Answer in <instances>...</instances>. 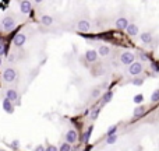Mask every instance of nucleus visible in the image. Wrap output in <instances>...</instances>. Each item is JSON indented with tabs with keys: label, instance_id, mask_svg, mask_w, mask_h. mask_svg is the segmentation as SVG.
<instances>
[{
	"label": "nucleus",
	"instance_id": "24",
	"mask_svg": "<svg viewBox=\"0 0 159 151\" xmlns=\"http://www.w3.org/2000/svg\"><path fill=\"white\" fill-rule=\"evenodd\" d=\"M142 99H144V96L141 95V94H138V95L134 96V102H136V104H140V102H142Z\"/></svg>",
	"mask_w": 159,
	"mask_h": 151
},
{
	"label": "nucleus",
	"instance_id": "22",
	"mask_svg": "<svg viewBox=\"0 0 159 151\" xmlns=\"http://www.w3.org/2000/svg\"><path fill=\"white\" fill-rule=\"evenodd\" d=\"M116 130H117V126H110L109 130H108V136H113V134H116Z\"/></svg>",
	"mask_w": 159,
	"mask_h": 151
},
{
	"label": "nucleus",
	"instance_id": "5",
	"mask_svg": "<svg viewBox=\"0 0 159 151\" xmlns=\"http://www.w3.org/2000/svg\"><path fill=\"white\" fill-rule=\"evenodd\" d=\"M77 29L81 32L91 31V24H89V21H86V20H81V21H78V24H77Z\"/></svg>",
	"mask_w": 159,
	"mask_h": 151
},
{
	"label": "nucleus",
	"instance_id": "17",
	"mask_svg": "<svg viewBox=\"0 0 159 151\" xmlns=\"http://www.w3.org/2000/svg\"><path fill=\"white\" fill-rule=\"evenodd\" d=\"M112 96H113L112 92H106V94H103V96H102V104H108V102H110Z\"/></svg>",
	"mask_w": 159,
	"mask_h": 151
},
{
	"label": "nucleus",
	"instance_id": "30",
	"mask_svg": "<svg viewBox=\"0 0 159 151\" xmlns=\"http://www.w3.org/2000/svg\"><path fill=\"white\" fill-rule=\"evenodd\" d=\"M11 146H13V148H18V146H20V144H18V141L15 140V141H14L13 144H11Z\"/></svg>",
	"mask_w": 159,
	"mask_h": 151
},
{
	"label": "nucleus",
	"instance_id": "31",
	"mask_svg": "<svg viewBox=\"0 0 159 151\" xmlns=\"http://www.w3.org/2000/svg\"><path fill=\"white\" fill-rule=\"evenodd\" d=\"M0 64H1V57H0Z\"/></svg>",
	"mask_w": 159,
	"mask_h": 151
},
{
	"label": "nucleus",
	"instance_id": "19",
	"mask_svg": "<svg viewBox=\"0 0 159 151\" xmlns=\"http://www.w3.org/2000/svg\"><path fill=\"white\" fill-rule=\"evenodd\" d=\"M151 101H152V102H158V101H159V90H155V91L152 92Z\"/></svg>",
	"mask_w": 159,
	"mask_h": 151
},
{
	"label": "nucleus",
	"instance_id": "10",
	"mask_svg": "<svg viewBox=\"0 0 159 151\" xmlns=\"http://www.w3.org/2000/svg\"><path fill=\"white\" fill-rule=\"evenodd\" d=\"M85 59L89 62V63H92V62H95L96 59H98V53H96V50L94 49H89L85 52Z\"/></svg>",
	"mask_w": 159,
	"mask_h": 151
},
{
	"label": "nucleus",
	"instance_id": "28",
	"mask_svg": "<svg viewBox=\"0 0 159 151\" xmlns=\"http://www.w3.org/2000/svg\"><path fill=\"white\" fill-rule=\"evenodd\" d=\"M4 50H6L4 45H3V43H0V56H1V55H4V53H6Z\"/></svg>",
	"mask_w": 159,
	"mask_h": 151
},
{
	"label": "nucleus",
	"instance_id": "21",
	"mask_svg": "<svg viewBox=\"0 0 159 151\" xmlns=\"http://www.w3.org/2000/svg\"><path fill=\"white\" fill-rule=\"evenodd\" d=\"M116 141H117V136H116V134H113V136H108V140H106L108 144H114Z\"/></svg>",
	"mask_w": 159,
	"mask_h": 151
},
{
	"label": "nucleus",
	"instance_id": "15",
	"mask_svg": "<svg viewBox=\"0 0 159 151\" xmlns=\"http://www.w3.org/2000/svg\"><path fill=\"white\" fill-rule=\"evenodd\" d=\"M141 41L144 42V43H149L152 41V34L151 32H142L141 34Z\"/></svg>",
	"mask_w": 159,
	"mask_h": 151
},
{
	"label": "nucleus",
	"instance_id": "13",
	"mask_svg": "<svg viewBox=\"0 0 159 151\" xmlns=\"http://www.w3.org/2000/svg\"><path fill=\"white\" fill-rule=\"evenodd\" d=\"M98 55H100L102 57H106V56H109L110 55V48L109 46H106V45H102L99 46V49H98V52H96Z\"/></svg>",
	"mask_w": 159,
	"mask_h": 151
},
{
	"label": "nucleus",
	"instance_id": "20",
	"mask_svg": "<svg viewBox=\"0 0 159 151\" xmlns=\"http://www.w3.org/2000/svg\"><path fill=\"white\" fill-rule=\"evenodd\" d=\"M57 151H71V146H70V144H67V143H63Z\"/></svg>",
	"mask_w": 159,
	"mask_h": 151
},
{
	"label": "nucleus",
	"instance_id": "29",
	"mask_svg": "<svg viewBox=\"0 0 159 151\" xmlns=\"http://www.w3.org/2000/svg\"><path fill=\"white\" fill-rule=\"evenodd\" d=\"M35 151H45V147L43 146H37L35 147Z\"/></svg>",
	"mask_w": 159,
	"mask_h": 151
},
{
	"label": "nucleus",
	"instance_id": "12",
	"mask_svg": "<svg viewBox=\"0 0 159 151\" xmlns=\"http://www.w3.org/2000/svg\"><path fill=\"white\" fill-rule=\"evenodd\" d=\"M20 10L23 14H29L31 13V3L29 1H21L20 3Z\"/></svg>",
	"mask_w": 159,
	"mask_h": 151
},
{
	"label": "nucleus",
	"instance_id": "18",
	"mask_svg": "<svg viewBox=\"0 0 159 151\" xmlns=\"http://www.w3.org/2000/svg\"><path fill=\"white\" fill-rule=\"evenodd\" d=\"M144 112H145V108H144V106H138V108L134 109V116H140V115H142Z\"/></svg>",
	"mask_w": 159,
	"mask_h": 151
},
{
	"label": "nucleus",
	"instance_id": "23",
	"mask_svg": "<svg viewBox=\"0 0 159 151\" xmlns=\"http://www.w3.org/2000/svg\"><path fill=\"white\" fill-rule=\"evenodd\" d=\"M99 108H95V109L91 112V119H96L98 118V115H99Z\"/></svg>",
	"mask_w": 159,
	"mask_h": 151
},
{
	"label": "nucleus",
	"instance_id": "27",
	"mask_svg": "<svg viewBox=\"0 0 159 151\" xmlns=\"http://www.w3.org/2000/svg\"><path fill=\"white\" fill-rule=\"evenodd\" d=\"M133 82H134V85H141V84H142V82H144V81H142L141 78H136V80H134V81H133Z\"/></svg>",
	"mask_w": 159,
	"mask_h": 151
},
{
	"label": "nucleus",
	"instance_id": "26",
	"mask_svg": "<svg viewBox=\"0 0 159 151\" xmlns=\"http://www.w3.org/2000/svg\"><path fill=\"white\" fill-rule=\"evenodd\" d=\"M45 151H57L56 146H48V148H45Z\"/></svg>",
	"mask_w": 159,
	"mask_h": 151
},
{
	"label": "nucleus",
	"instance_id": "4",
	"mask_svg": "<svg viewBox=\"0 0 159 151\" xmlns=\"http://www.w3.org/2000/svg\"><path fill=\"white\" fill-rule=\"evenodd\" d=\"M1 25H3L4 29L10 31V29H13V28L15 27V20H14L11 15H7V17H4V18L1 20Z\"/></svg>",
	"mask_w": 159,
	"mask_h": 151
},
{
	"label": "nucleus",
	"instance_id": "25",
	"mask_svg": "<svg viewBox=\"0 0 159 151\" xmlns=\"http://www.w3.org/2000/svg\"><path fill=\"white\" fill-rule=\"evenodd\" d=\"M91 133H92V127H89L88 130H86V133H85V137H84V140H85V141H88V140H89V134H91Z\"/></svg>",
	"mask_w": 159,
	"mask_h": 151
},
{
	"label": "nucleus",
	"instance_id": "11",
	"mask_svg": "<svg viewBox=\"0 0 159 151\" xmlns=\"http://www.w3.org/2000/svg\"><path fill=\"white\" fill-rule=\"evenodd\" d=\"M126 32H127L130 37H136L137 34L140 32V29H138V27H137L136 24H128V27L126 28Z\"/></svg>",
	"mask_w": 159,
	"mask_h": 151
},
{
	"label": "nucleus",
	"instance_id": "8",
	"mask_svg": "<svg viewBox=\"0 0 159 151\" xmlns=\"http://www.w3.org/2000/svg\"><path fill=\"white\" fill-rule=\"evenodd\" d=\"M77 132L75 130H68L67 133H66V141H67V144H73V143L77 141Z\"/></svg>",
	"mask_w": 159,
	"mask_h": 151
},
{
	"label": "nucleus",
	"instance_id": "32",
	"mask_svg": "<svg viewBox=\"0 0 159 151\" xmlns=\"http://www.w3.org/2000/svg\"><path fill=\"white\" fill-rule=\"evenodd\" d=\"M3 151H4V150H3Z\"/></svg>",
	"mask_w": 159,
	"mask_h": 151
},
{
	"label": "nucleus",
	"instance_id": "14",
	"mask_svg": "<svg viewBox=\"0 0 159 151\" xmlns=\"http://www.w3.org/2000/svg\"><path fill=\"white\" fill-rule=\"evenodd\" d=\"M3 109L7 112V113H13L14 112V106H13V104L10 102L9 99H3Z\"/></svg>",
	"mask_w": 159,
	"mask_h": 151
},
{
	"label": "nucleus",
	"instance_id": "1",
	"mask_svg": "<svg viewBox=\"0 0 159 151\" xmlns=\"http://www.w3.org/2000/svg\"><path fill=\"white\" fill-rule=\"evenodd\" d=\"M15 78H17V71L14 69H11V67H9V69H6L3 71V80L6 82H13Z\"/></svg>",
	"mask_w": 159,
	"mask_h": 151
},
{
	"label": "nucleus",
	"instance_id": "7",
	"mask_svg": "<svg viewBox=\"0 0 159 151\" xmlns=\"http://www.w3.org/2000/svg\"><path fill=\"white\" fill-rule=\"evenodd\" d=\"M6 99H9L11 104L15 102V101L18 99V92L15 91V90H13V88L7 90V91H6Z\"/></svg>",
	"mask_w": 159,
	"mask_h": 151
},
{
	"label": "nucleus",
	"instance_id": "2",
	"mask_svg": "<svg viewBox=\"0 0 159 151\" xmlns=\"http://www.w3.org/2000/svg\"><path fill=\"white\" fill-rule=\"evenodd\" d=\"M141 71H142V63L141 62H133L128 67V73L131 76H138V74H141Z\"/></svg>",
	"mask_w": 159,
	"mask_h": 151
},
{
	"label": "nucleus",
	"instance_id": "6",
	"mask_svg": "<svg viewBox=\"0 0 159 151\" xmlns=\"http://www.w3.org/2000/svg\"><path fill=\"white\" fill-rule=\"evenodd\" d=\"M25 42H27V37H25L24 34H17L13 39V45L14 46H23V45H25Z\"/></svg>",
	"mask_w": 159,
	"mask_h": 151
},
{
	"label": "nucleus",
	"instance_id": "16",
	"mask_svg": "<svg viewBox=\"0 0 159 151\" xmlns=\"http://www.w3.org/2000/svg\"><path fill=\"white\" fill-rule=\"evenodd\" d=\"M41 23L43 24V25H52V24H53V18H52L50 15H48V14H45V15H42Z\"/></svg>",
	"mask_w": 159,
	"mask_h": 151
},
{
	"label": "nucleus",
	"instance_id": "3",
	"mask_svg": "<svg viewBox=\"0 0 159 151\" xmlns=\"http://www.w3.org/2000/svg\"><path fill=\"white\" fill-rule=\"evenodd\" d=\"M134 59H136V56H134L133 52H123L122 55H120V62L123 64H128L130 66L134 62Z\"/></svg>",
	"mask_w": 159,
	"mask_h": 151
},
{
	"label": "nucleus",
	"instance_id": "9",
	"mask_svg": "<svg viewBox=\"0 0 159 151\" xmlns=\"http://www.w3.org/2000/svg\"><path fill=\"white\" fill-rule=\"evenodd\" d=\"M114 25H116V28H119V29H126V28L128 27V20L126 18V17H120V18L116 20Z\"/></svg>",
	"mask_w": 159,
	"mask_h": 151
}]
</instances>
